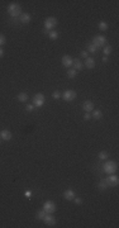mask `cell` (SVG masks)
Listing matches in <instances>:
<instances>
[{"mask_svg":"<svg viewBox=\"0 0 119 228\" xmlns=\"http://www.w3.org/2000/svg\"><path fill=\"white\" fill-rule=\"evenodd\" d=\"M8 13L10 14L12 18H18L22 14V7L19 4H17V3H12L8 7Z\"/></svg>","mask_w":119,"mask_h":228,"instance_id":"cell-1","label":"cell"},{"mask_svg":"<svg viewBox=\"0 0 119 228\" xmlns=\"http://www.w3.org/2000/svg\"><path fill=\"white\" fill-rule=\"evenodd\" d=\"M103 169H104V171H105L108 175H111V174H114V172L116 171L118 166H116V162H114V161H106V162L103 165Z\"/></svg>","mask_w":119,"mask_h":228,"instance_id":"cell-2","label":"cell"},{"mask_svg":"<svg viewBox=\"0 0 119 228\" xmlns=\"http://www.w3.org/2000/svg\"><path fill=\"white\" fill-rule=\"evenodd\" d=\"M44 100H46L44 95H43L42 93H38V94H36V95L33 96V105L37 106V108H41V106H43Z\"/></svg>","mask_w":119,"mask_h":228,"instance_id":"cell-3","label":"cell"},{"mask_svg":"<svg viewBox=\"0 0 119 228\" xmlns=\"http://www.w3.org/2000/svg\"><path fill=\"white\" fill-rule=\"evenodd\" d=\"M105 43H106V38L104 36H96V37L92 38V43L91 44H94L96 48H101V47L105 46Z\"/></svg>","mask_w":119,"mask_h":228,"instance_id":"cell-4","label":"cell"},{"mask_svg":"<svg viewBox=\"0 0 119 228\" xmlns=\"http://www.w3.org/2000/svg\"><path fill=\"white\" fill-rule=\"evenodd\" d=\"M56 26H57V19L55 17H48L44 20V29H47V31H52Z\"/></svg>","mask_w":119,"mask_h":228,"instance_id":"cell-5","label":"cell"},{"mask_svg":"<svg viewBox=\"0 0 119 228\" xmlns=\"http://www.w3.org/2000/svg\"><path fill=\"white\" fill-rule=\"evenodd\" d=\"M76 98V91L75 90H66L65 93H62V99L65 101H72Z\"/></svg>","mask_w":119,"mask_h":228,"instance_id":"cell-6","label":"cell"},{"mask_svg":"<svg viewBox=\"0 0 119 228\" xmlns=\"http://www.w3.org/2000/svg\"><path fill=\"white\" fill-rule=\"evenodd\" d=\"M43 210H46V213H48V214H52L56 210V204L52 200H47L43 204Z\"/></svg>","mask_w":119,"mask_h":228,"instance_id":"cell-7","label":"cell"},{"mask_svg":"<svg viewBox=\"0 0 119 228\" xmlns=\"http://www.w3.org/2000/svg\"><path fill=\"white\" fill-rule=\"evenodd\" d=\"M105 181H106V184H108L109 186H116L118 183H119V179H118L116 175L111 174V175H109V176L105 179Z\"/></svg>","mask_w":119,"mask_h":228,"instance_id":"cell-8","label":"cell"},{"mask_svg":"<svg viewBox=\"0 0 119 228\" xmlns=\"http://www.w3.org/2000/svg\"><path fill=\"white\" fill-rule=\"evenodd\" d=\"M62 65L65 66V67H71L72 65H74V58L71 57V56H63L62 57Z\"/></svg>","mask_w":119,"mask_h":228,"instance_id":"cell-9","label":"cell"},{"mask_svg":"<svg viewBox=\"0 0 119 228\" xmlns=\"http://www.w3.org/2000/svg\"><path fill=\"white\" fill-rule=\"evenodd\" d=\"M82 109H84L86 113L92 111V110H94V103H92V101H90V100L84 101V103H82Z\"/></svg>","mask_w":119,"mask_h":228,"instance_id":"cell-10","label":"cell"},{"mask_svg":"<svg viewBox=\"0 0 119 228\" xmlns=\"http://www.w3.org/2000/svg\"><path fill=\"white\" fill-rule=\"evenodd\" d=\"M43 222H44V224L46 225H55L56 224V219L53 218V215H51V214H46V217L43 218Z\"/></svg>","mask_w":119,"mask_h":228,"instance_id":"cell-11","label":"cell"},{"mask_svg":"<svg viewBox=\"0 0 119 228\" xmlns=\"http://www.w3.org/2000/svg\"><path fill=\"white\" fill-rule=\"evenodd\" d=\"M0 138L4 140V141H10V140H12V133H10V131H8V129L0 131Z\"/></svg>","mask_w":119,"mask_h":228,"instance_id":"cell-12","label":"cell"},{"mask_svg":"<svg viewBox=\"0 0 119 228\" xmlns=\"http://www.w3.org/2000/svg\"><path fill=\"white\" fill-rule=\"evenodd\" d=\"M19 22H20V23H23V24L29 23V22H31V15H29V14H27V13H22V14H20V17H19Z\"/></svg>","mask_w":119,"mask_h":228,"instance_id":"cell-13","label":"cell"},{"mask_svg":"<svg viewBox=\"0 0 119 228\" xmlns=\"http://www.w3.org/2000/svg\"><path fill=\"white\" fill-rule=\"evenodd\" d=\"M63 198H65L66 200H72V199L75 198V191H74V190H71V189H68V190L63 191Z\"/></svg>","mask_w":119,"mask_h":228,"instance_id":"cell-14","label":"cell"},{"mask_svg":"<svg viewBox=\"0 0 119 228\" xmlns=\"http://www.w3.org/2000/svg\"><path fill=\"white\" fill-rule=\"evenodd\" d=\"M85 66H86L87 69H94V67H95V61H94V58L87 57L86 61H85Z\"/></svg>","mask_w":119,"mask_h":228,"instance_id":"cell-15","label":"cell"},{"mask_svg":"<svg viewBox=\"0 0 119 228\" xmlns=\"http://www.w3.org/2000/svg\"><path fill=\"white\" fill-rule=\"evenodd\" d=\"M74 67H75V70L77 71V70H82V67H84V65H82V62L79 60V58H75L74 60V65H72Z\"/></svg>","mask_w":119,"mask_h":228,"instance_id":"cell-16","label":"cell"},{"mask_svg":"<svg viewBox=\"0 0 119 228\" xmlns=\"http://www.w3.org/2000/svg\"><path fill=\"white\" fill-rule=\"evenodd\" d=\"M18 100H19L20 103H26V101L28 100V94H26V93H20V94L18 95Z\"/></svg>","mask_w":119,"mask_h":228,"instance_id":"cell-17","label":"cell"},{"mask_svg":"<svg viewBox=\"0 0 119 228\" xmlns=\"http://www.w3.org/2000/svg\"><path fill=\"white\" fill-rule=\"evenodd\" d=\"M91 117H92L94 119H100V118L103 117V113H101L100 110H92V114H91Z\"/></svg>","mask_w":119,"mask_h":228,"instance_id":"cell-18","label":"cell"},{"mask_svg":"<svg viewBox=\"0 0 119 228\" xmlns=\"http://www.w3.org/2000/svg\"><path fill=\"white\" fill-rule=\"evenodd\" d=\"M76 75H77V71H76L75 69H70V70L67 71V76H68L70 79H74V77H76Z\"/></svg>","mask_w":119,"mask_h":228,"instance_id":"cell-19","label":"cell"},{"mask_svg":"<svg viewBox=\"0 0 119 228\" xmlns=\"http://www.w3.org/2000/svg\"><path fill=\"white\" fill-rule=\"evenodd\" d=\"M108 186H109V185L106 184L105 179H103V180H101V181L99 183V189H100V190H105V189H106Z\"/></svg>","mask_w":119,"mask_h":228,"instance_id":"cell-20","label":"cell"},{"mask_svg":"<svg viewBox=\"0 0 119 228\" xmlns=\"http://www.w3.org/2000/svg\"><path fill=\"white\" fill-rule=\"evenodd\" d=\"M48 36H50V38H51V39H57V37H58V32H56V31H50Z\"/></svg>","mask_w":119,"mask_h":228,"instance_id":"cell-21","label":"cell"},{"mask_svg":"<svg viewBox=\"0 0 119 228\" xmlns=\"http://www.w3.org/2000/svg\"><path fill=\"white\" fill-rule=\"evenodd\" d=\"M99 29H100V31H103V32H104V31H106V29H108V23H105V22H100V23H99Z\"/></svg>","mask_w":119,"mask_h":228,"instance_id":"cell-22","label":"cell"},{"mask_svg":"<svg viewBox=\"0 0 119 228\" xmlns=\"http://www.w3.org/2000/svg\"><path fill=\"white\" fill-rule=\"evenodd\" d=\"M108 156H109V155H108L106 151H101V152L99 153V158H100V160H106Z\"/></svg>","mask_w":119,"mask_h":228,"instance_id":"cell-23","label":"cell"},{"mask_svg":"<svg viewBox=\"0 0 119 228\" xmlns=\"http://www.w3.org/2000/svg\"><path fill=\"white\" fill-rule=\"evenodd\" d=\"M46 214H47V213H46V210H43V209H42V210H39V212H38V214H37V218L43 220V218L46 217Z\"/></svg>","mask_w":119,"mask_h":228,"instance_id":"cell-24","label":"cell"},{"mask_svg":"<svg viewBox=\"0 0 119 228\" xmlns=\"http://www.w3.org/2000/svg\"><path fill=\"white\" fill-rule=\"evenodd\" d=\"M103 52H104V55H105V56L110 55V52H111V46H105V47H104V50H103Z\"/></svg>","mask_w":119,"mask_h":228,"instance_id":"cell-25","label":"cell"},{"mask_svg":"<svg viewBox=\"0 0 119 228\" xmlns=\"http://www.w3.org/2000/svg\"><path fill=\"white\" fill-rule=\"evenodd\" d=\"M98 51V48L94 46V44H90L89 47H87V52H90V53H95Z\"/></svg>","mask_w":119,"mask_h":228,"instance_id":"cell-26","label":"cell"},{"mask_svg":"<svg viewBox=\"0 0 119 228\" xmlns=\"http://www.w3.org/2000/svg\"><path fill=\"white\" fill-rule=\"evenodd\" d=\"M5 42H7V38H5V36L0 34V47H2L3 44H5Z\"/></svg>","mask_w":119,"mask_h":228,"instance_id":"cell-27","label":"cell"},{"mask_svg":"<svg viewBox=\"0 0 119 228\" xmlns=\"http://www.w3.org/2000/svg\"><path fill=\"white\" fill-rule=\"evenodd\" d=\"M52 96H53L55 99H60V98H61V93H60V91H53V93H52Z\"/></svg>","mask_w":119,"mask_h":228,"instance_id":"cell-28","label":"cell"},{"mask_svg":"<svg viewBox=\"0 0 119 228\" xmlns=\"http://www.w3.org/2000/svg\"><path fill=\"white\" fill-rule=\"evenodd\" d=\"M26 109H27V111H33V109H34V105H32V104H28Z\"/></svg>","mask_w":119,"mask_h":228,"instance_id":"cell-29","label":"cell"},{"mask_svg":"<svg viewBox=\"0 0 119 228\" xmlns=\"http://www.w3.org/2000/svg\"><path fill=\"white\" fill-rule=\"evenodd\" d=\"M74 199H75V203H76V204H77V205H79V204H81V203H82V199H80V198H74Z\"/></svg>","mask_w":119,"mask_h":228,"instance_id":"cell-30","label":"cell"},{"mask_svg":"<svg viewBox=\"0 0 119 228\" xmlns=\"http://www.w3.org/2000/svg\"><path fill=\"white\" fill-rule=\"evenodd\" d=\"M87 53H89L87 51H82V52H81V57H85V58H87Z\"/></svg>","mask_w":119,"mask_h":228,"instance_id":"cell-31","label":"cell"},{"mask_svg":"<svg viewBox=\"0 0 119 228\" xmlns=\"http://www.w3.org/2000/svg\"><path fill=\"white\" fill-rule=\"evenodd\" d=\"M26 196H27V198H32V191H29V190L26 191Z\"/></svg>","mask_w":119,"mask_h":228,"instance_id":"cell-32","label":"cell"},{"mask_svg":"<svg viewBox=\"0 0 119 228\" xmlns=\"http://www.w3.org/2000/svg\"><path fill=\"white\" fill-rule=\"evenodd\" d=\"M84 119H85V121H89V119H90V114H85V116H84Z\"/></svg>","mask_w":119,"mask_h":228,"instance_id":"cell-33","label":"cell"},{"mask_svg":"<svg viewBox=\"0 0 119 228\" xmlns=\"http://www.w3.org/2000/svg\"><path fill=\"white\" fill-rule=\"evenodd\" d=\"M3 56H4V51H3V48H2V47H0V58H2Z\"/></svg>","mask_w":119,"mask_h":228,"instance_id":"cell-34","label":"cell"},{"mask_svg":"<svg viewBox=\"0 0 119 228\" xmlns=\"http://www.w3.org/2000/svg\"><path fill=\"white\" fill-rule=\"evenodd\" d=\"M103 62H108V57H106V56L103 57Z\"/></svg>","mask_w":119,"mask_h":228,"instance_id":"cell-35","label":"cell"},{"mask_svg":"<svg viewBox=\"0 0 119 228\" xmlns=\"http://www.w3.org/2000/svg\"><path fill=\"white\" fill-rule=\"evenodd\" d=\"M0 145H2V138H0Z\"/></svg>","mask_w":119,"mask_h":228,"instance_id":"cell-36","label":"cell"}]
</instances>
